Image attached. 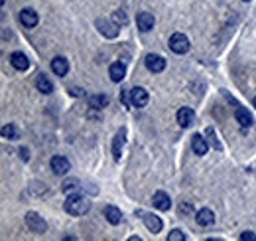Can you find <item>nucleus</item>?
I'll use <instances>...</instances> for the list:
<instances>
[{"mask_svg": "<svg viewBox=\"0 0 256 241\" xmlns=\"http://www.w3.org/2000/svg\"><path fill=\"white\" fill-rule=\"evenodd\" d=\"M63 208H65V212H67L69 216H85V214L91 210V202H89L85 196H81V194L75 192V194H69V196H67Z\"/></svg>", "mask_w": 256, "mask_h": 241, "instance_id": "nucleus-1", "label": "nucleus"}, {"mask_svg": "<svg viewBox=\"0 0 256 241\" xmlns=\"http://www.w3.org/2000/svg\"><path fill=\"white\" fill-rule=\"evenodd\" d=\"M26 226H28V230L34 232V234H45V230H47L45 220H43L40 214H36V212H28V214H26Z\"/></svg>", "mask_w": 256, "mask_h": 241, "instance_id": "nucleus-2", "label": "nucleus"}, {"mask_svg": "<svg viewBox=\"0 0 256 241\" xmlns=\"http://www.w3.org/2000/svg\"><path fill=\"white\" fill-rule=\"evenodd\" d=\"M170 49L173 51V53H179V55H183V53H187L189 51V40H187V36H183V34H173L171 38H170Z\"/></svg>", "mask_w": 256, "mask_h": 241, "instance_id": "nucleus-3", "label": "nucleus"}, {"mask_svg": "<svg viewBox=\"0 0 256 241\" xmlns=\"http://www.w3.org/2000/svg\"><path fill=\"white\" fill-rule=\"evenodd\" d=\"M130 97H132V107H138V109L146 107L148 101H150V95H148V91H146L144 87H134V89H130Z\"/></svg>", "mask_w": 256, "mask_h": 241, "instance_id": "nucleus-4", "label": "nucleus"}, {"mask_svg": "<svg viewBox=\"0 0 256 241\" xmlns=\"http://www.w3.org/2000/svg\"><path fill=\"white\" fill-rule=\"evenodd\" d=\"M146 67L152 71V73H162L166 69V59L158 53H148L146 55Z\"/></svg>", "mask_w": 256, "mask_h": 241, "instance_id": "nucleus-5", "label": "nucleus"}, {"mask_svg": "<svg viewBox=\"0 0 256 241\" xmlns=\"http://www.w3.org/2000/svg\"><path fill=\"white\" fill-rule=\"evenodd\" d=\"M177 123H179V127H183V129L193 127V123H195V111H193L191 107H181V109L177 111Z\"/></svg>", "mask_w": 256, "mask_h": 241, "instance_id": "nucleus-6", "label": "nucleus"}, {"mask_svg": "<svg viewBox=\"0 0 256 241\" xmlns=\"http://www.w3.org/2000/svg\"><path fill=\"white\" fill-rule=\"evenodd\" d=\"M20 22H22L24 28H36L38 22H40V16H38V12L34 8H24L20 12Z\"/></svg>", "mask_w": 256, "mask_h": 241, "instance_id": "nucleus-7", "label": "nucleus"}, {"mask_svg": "<svg viewBox=\"0 0 256 241\" xmlns=\"http://www.w3.org/2000/svg\"><path fill=\"white\" fill-rule=\"evenodd\" d=\"M49 164H51L53 174H57V176H63V174H67L71 170V162L65 156H53Z\"/></svg>", "mask_w": 256, "mask_h": 241, "instance_id": "nucleus-8", "label": "nucleus"}, {"mask_svg": "<svg viewBox=\"0 0 256 241\" xmlns=\"http://www.w3.org/2000/svg\"><path fill=\"white\" fill-rule=\"evenodd\" d=\"M97 28H99V32H101L105 38H117V36H119V26H117L115 22H109V20L99 18V20H97Z\"/></svg>", "mask_w": 256, "mask_h": 241, "instance_id": "nucleus-9", "label": "nucleus"}, {"mask_svg": "<svg viewBox=\"0 0 256 241\" xmlns=\"http://www.w3.org/2000/svg\"><path fill=\"white\" fill-rule=\"evenodd\" d=\"M125 143H127V129H121V131L117 133L115 141H113V158H115V160H121Z\"/></svg>", "mask_w": 256, "mask_h": 241, "instance_id": "nucleus-10", "label": "nucleus"}, {"mask_svg": "<svg viewBox=\"0 0 256 241\" xmlns=\"http://www.w3.org/2000/svg\"><path fill=\"white\" fill-rule=\"evenodd\" d=\"M10 63H12V67L18 69V71H26V69L30 67V59H28V55L22 53V51L10 53Z\"/></svg>", "mask_w": 256, "mask_h": 241, "instance_id": "nucleus-11", "label": "nucleus"}, {"mask_svg": "<svg viewBox=\"0 0 256 241\" xmlns=\"http://www.w3.org/2000/svg\"><path fill=\"white\" fill-rule=\"evenodd\" d=\"M51 71L57 75V77H65L67 71H69V61L63 57V55H57L51 59Z\"/></svg>", "mask_w": 256, "mask_h": 241, "instance_id": "nucleus-12", "label": "nucleus"}, {"mask_svg": "<svg viewBox=\"0 0 256 241\" xmlns=\"http://www.w3.org/2000/svg\"><path fill=\"white\" fill-rule=\"evenodd\" d=\"M152 204H154V208L160 210V212H168V210L171 208V200H170V196H168L166 192H156L154 198H152Z\"/></svg>", "mask_w": 256, "mask_h": 241, "instance_id": "nucleus-13", "label": "nucleus"}, {"mask_svg": "<svg viewBox=\"0 0 256 241\" xmlns=\"http://www.w3.org/2000/svg\"><path fill=\"white\" fill-rule=\"evenodd\" d=\"M154 16L150 14V12H140L138 16H136V24H138V28H140V32H148V30H152L154 28Z\"/></svg>", "mask_w": 256, "mask_h": 241, "instance_id": "nucleus-14", "label": "nucleus"}, {"mask_svg": "<svg viewBox=\"0 0 256 241\" xmlns=\"http://www.w3.org/2000/svg\"><path fill=\"white\" fill-rule=\"evenodd\" d=\"M191 148H193V152H195V154L203 156V154H207L209 145H207V141H205V137H203V135H193V139H191Z\"/></svg>", "mask_w": 256, "mask_h": 241, "instance_id": "nucleus-15", "label": "nucleus"}, {"mask_svg": "<svg viewBox=\"0 0 256 241\" xmlns=\"http://www.w3.org/2000/svg\"><path fill=\"white\" fill-rule=\"evenodd\" d=\"M36 87H38V91H42L43 95H49V93L53 91V83H51V79H49L45 73H38V77H36Z\"/></svg>", "mask_w": 256, "mask_h": 241, "instance_id": "nucleus-16", "label": "nucleus"}, {"mask_svg": "<svg viewBox=\"0 0 256 241\" xmlns=\"http://www.w3.org/2000/svg\"><path fill=\"white\" fill-rule=\"evenodd\" d=\"M144 224H146L148 232H152V234H160L162 228H164L162 220L158 216H154V214H144Z\"/></svg>", "mask_w": 256, "mask_h": 241, "instance_id": "nucleus-17", "label": "nucleus"}, {"mask_svg": "<svg viewBox=\"0 0 256 241\" xmlns=\"http://www.w3.org/2000/svg\"><path fill=\"white\" fill-rule=\"evenodd\" d=\"M197 224L199 226H203V228H209V226H213L215 224V214L209 210V208H203V210H199L197 212Z\"/></svg>", "mask_w": 256, "mask_h": 241, "instance_id": "nucleus-18", "label": "nucleus"}, {"mask_svg": "<svg viewBox=\"0 0 256 241\" xmlns=\"http://www.w3.org/2000/svg\"><path fill=\"white\" fill-rule=\"evenodd\" d=\"M109 75H111V79H113L115 83L123 81V79H125V75H127V67H125V63H121V61L113 63V65L109 67Z\"/></svg>", "mask_w": 256, "mask_h": 241, "instance_id": "nucleus-19", "label": "nucleus"}, {"mask_svg": "<svg viewBox=\"0 0 256 241\" xmlns=\"http://www.w3.org/2000/svg\"><path fill=\"white\" fill-rule=\"evenodd\" d=\"M105 218H107L109 224L119 226V224L123 222V212H121L117 206H107V208H105Z\"/></svg>", "mask_w": 256, "mask_h": 241, "instance_id": "nucleus-20", "label": "nucleus"}, {"mask_svg": "<svg viewBox=\"0 0 256 241\" xmlns=\"http://www.w3.org/2000/svg\"><path fill=\"white\" fill-rule=\"evenodd\" d=\"M235 117H237V121L241 123V127H253V123H255L253 115H251L245 107H239V109H237V113H235Z\"/></svg>", "mask_w": 256, "mask_h": 241, "instance_id": "nucleus-21", "label": "nucleus"}, {"mask_svg": "<svg viewBox=\"0 0 256 241\" xmlns=\"http://www.w3.org/2000/svg\"><path fill=\"white\" fill-rule=\"evenodd\" d=\"M89 105L93 109H103V107L109 105V97L107 95H91L89 97Z\"/></svg>", "mask_w": 256, "mask_h": 241, "instance_id": "nucleus-22", "label": "nucleus"}, {"mask_svg": "<svg viewBox=\"0 0 256 241\" xmlns=\"http://www.w3.org/2000/svg\"><path fill=\"white\" fill-rule=\"evenodd\" d=\"M2 137H4L6 141H18V139H20V133H18V129L10 123V125H4V127H2Z\"/></svg>", "mask_w": 256, "mask_h": 241, "instance_id": "nucleus-23", "label": "nucleus"}, {"mask_svg": "<svg viewBox=\"0 0 256 241\" xmlns=\"http://www.w3.org/2000/svg\"><path fill=\"white\" fill-rule=\"evenodd\" d=\"M79 184H81V182H79L77 178H69V180L63 182V192H65L67 196H69V194H75V192L79 190Z\"/></svg>", "mask_w": 256, "mask_h": 241, "instance_id": "nucleus-24", "label": "nucleus"}, {"mask_svg": "<svg viewBox=\"0 0 256 241\" xmlns=\"http://www.w3.org/2000/svg\"><path fill=\"white\" fill-rule=\"evenodd\" d=\"M113 22H115L117 26H127V22H128L127 14H125L123 10H117V12L113 14Z\"/></svg>", "mask_w": 256, "mask_h": 241, "instance_id": "nucleus-25", "label": "nucleus"}, {"mask_svg": "<svg viewBox=\"0 0 256 241\" xmlns=\"http://www.w3.org/2000/svg\"><path fill=\"white\" fill-rule=\"evenodd\" d=\"M185 240V234L181 230H173L170 236H168V241H183Z\"/></svg>", "mask_w": 256, "mask_h": 241, "instance_id": "nucleus-26", "label": "nucleus"}, {"mask_svg": "<svg viewBox=\"0 0 256 241\" xmlns=\"http://www.w3.org/2000/svg\"><path fill=\"white\" fill-rule=\"evenodd\" d=\"M241 240L243 241H256V236L253 232H245V234H241Z\"/></svg>", "mask_w": 256, "mask_h": 241, "instance_id": "nucleus-27", "label": "nucleus"}, {"mask_svg": "<svg viewBox=\"0 0 256 241\" xmlns=\"http://www.w3.org/2000/svg\"><path fill=\"white\" fill-rule=\"evenodd\" d=\"M20 158H22L24 162H28V160H30V154H28V148H20Z\"/></svg>", "mask_w": 256, "mask_h": 241, "instance_id": "nucleus-28", "label": "nucleus"}, {"mask_svg": "<svg viewBox=\"0 0 256 241\" xmlns=\"http://www.w3.org/2000/svg\"><path fill=\"white\" fill-rule=\"evenodd\" d=\"M179 212H181V214H189V212H191V206H189V204H181V206H179Z\"/></svg>", "mask_w": 256, "mask_h": 241, "instance_id": "nucleus-29", "label": "nucleus"}, {"mask_svg": "<svg viewBox=\"0 0 256 241\" xmlns=\"http://www.w3.org/2000/svg\"><path fill=\"white\" fill-rule=\"evenodd\" d=\"M71 95H77V97H79V95H83V91H81L79 87H75V89L71 87Z\"/></svg>", "mask_w": 256, "mask_h": 241, "instance_id": "nucleus-30", "label": "nucleus"}, {"mask_svg": "<svg viewBox=\"0 0 256 241\" xmlns=\"http://www.w3.org/2000/svg\"><path fill=\"white\" fill-rule=\"evenodd\" d=\"M253 105H255V107H256V97H255V101H253Z\"/></svg>", "mask_w": 256, "mask_h": 241, "instance_id": "nucleus-31", "label": "nucleus"}, {"mask_svg": "<svg viewBox=\"0 0 256 241\" xmlns=\"http://www.w3.org/2000/svg\"><path fill=\"white\" fill-rule=\"evenodd\" d=\"M245 2H249V0H245Z\"/></svg>", "mask_w": 256, "mask_h": 241, "instance_id": "nucleus-32", "label": "nucleus"}]
</instances>
